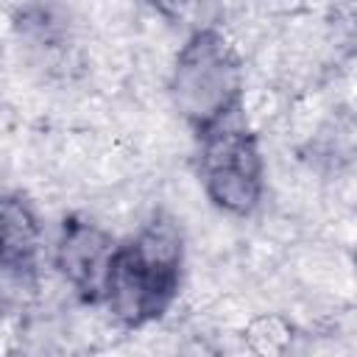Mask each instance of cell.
Here are the masks:
<instances>
[{"label": "cell", "mask_w": 357, "mask_h": 357, "mask_svg": "<svg viewBox=\"0 0 357 357\" xmlns=\"http://www.w3.org/2000/svg\"><path fill=\"white\" fill-rule=\"evenodd\" d=\"M181 262L184 237L178 223L153 215L128 243H120L103 301L112 318L126 329L159 321L178 296Z\"/></svg>", "instance_id": "cell-1"}, {"label": "cell", "mask_w": 357, "mask_h": 357, "mask_svg": "<svg viewBox=\"0 0 357 357\" xmlns=\"http://www.w3.org/2000/svg\"><path fill=\"white\" fill-rule=\"evenodd\" d=\"M167 89L178 117L198 137H206L243 100L245 73L240 53L218 28H195L176 53Z\"/></svg>", "instance_id": "cell-2"}, {"label": "cell", "mask_w": 357, "mask_h": 357, "mask_svg": "<svg viewBox=\"0 0 357 357\" xmlns=\"http://www.w3.org/2000/svg\"><path fill=\"white\" fill-rule=\"evenodd\" d=\"M198 176L206 198L226 215H251L265 192V162L259 139L245 126H229L201 137Z\"/></svg>", "instance_id": "cell-3"}, {"label": "cell", "mask_w": 357, "mask_h": 357, "mask_svg": "<svg viewBox=\"0 0 357 357\" xmlns=\"http://www.w3.org/2000/svg\"><path fill=\"white\" fill-rule=\"evenodd\" d=\"M120 243L95 220L70 215L53 248V262L84 304H103Z\"/></svg>", "instance_id": "cell-4"}, {"label": "cell", "mask_w": 357, "mask_h": 357, "mask_svg": "<svg viewBox=\"0 0 357 357\" xmlns=\"http://www.w3.org/2000/svg\"><path fill=\"white\" fill-rule=\"evenodd\" d=\"M42 229L22 192H6L0 204V265L8 282L33 284L39 268Z\"/></svg>", "instance_id": "cell-5"}, {"label": "cell", "mask_w": 357, "mask_h": 357, "mask_svg": "<svg viewBox=\"0 0 357 357\" xmlns=\"http://www.w3.org/2000/svg\"><path fill=\"white\" fill-rule=\"evenodd\" d=\"M290 337V324L279 315H259L245 329V343L257 357H282Z\"/></svg>", "instance_id": "cell-6"}, {"label": "cell", "mask_w": 357, "mask_h": 357, "mask_svg": "<svg viewBox=\"0 0 357 357\" xmlns=\"http://www.w3.org/2000/svg\"><path fill=\"white\" fill-rule=\"evenodd\" d=\"M332 28H335L337 45L349 56H354L357 53V3L332 8Z\"/></svg>", "instance_id": "cell-7"}]
</instances>
